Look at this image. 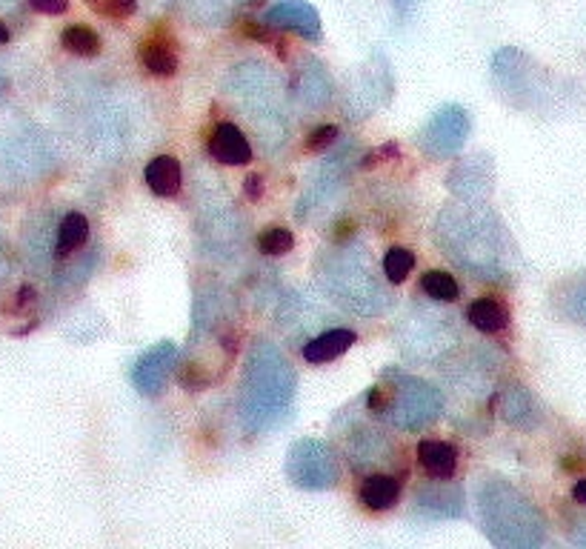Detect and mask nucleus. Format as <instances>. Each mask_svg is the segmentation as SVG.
I'll use <instances>...</instances> for the list:
<instances>
[{
  "mask_svg": "<svg viewBox=\"0 0 586 549\" xmlns=\"http://www.w3.org/2000/svg\"><path fill=\"white\" fill-rule=\"evenodd\" d=\"M209 154L218 163L243 166L252 161V146H249V137L235 123H218L212 137H209Z\"/></svg>",
  "mask_w": 586,
  "mask_h": 549,
  "instance_id": "nucleus-10",
  "label": "nucleus"
},
{
  "mask_svg": "<svg viewBox=\"0 0 586 549\" xmlns=\"http://www.w3.org/2000/svg\"><path fill=\"white\" fill-rule=\"evenodd\" d=\"M241 35H246V37H252V40H260V44H269V32L263 29L260 23H255V21H243L241 23Z\"/></svg>",
  "mask_w": 586,
  "mask_h": 549,
  "instance_id": "nucleus-31",
  "label": "nucleus"
},
{
  "mask_svg": "<svg viewBox=\"0 0 586 549\" xmlns=\"http://www.w3.org/2000/svg\"><path fill=\"white\" fill-rule=\"evenodd\" d=\"M177 366V346L172 341H161L149 352H144L141 358L132 366V384L141 395H161L166 381L172 378Z\"/></svg>",
  "mask_w": 586,
  "mask_h": 549,
  "instance_id": "nucleus-8",
  "label": "nucleus"
},
{
  "mask_svg": "<svg viewBox=\"0 0 586 549\" xmlns=\"http://www.w3.org/2000/svg\"><path fill=\"white\" fill-rule=\"evenodd\" d=\"M417 506L432 518H458L464 512L460 487H424L417 492Z\"/></svg>",
  "mask_w": 586,
  "mask_h": 549,
  "instance_id": "nucleus-16",
  "label": "nucleus"
},
{
  "mask_svg": "<svg viewBox=\"0 0 586 549\" xmlns=\"http://www.w3.org/2000/svg\"><path fill=\"white\" fill-rule=\"evenodd\" d=\"M417 461L432 478H452L458 472V449L446 441H421L417 444Z\"/></svg>",
  "mask_w": 586,
  "mask_h": 549,
  "instance_id": "nucleus-18",
  "label": "nucleus"
},
{
  "mask_svg": "<svg viewBox=\"0 0 586 549\" xmlns=\"http://www.w3.org/2000/svg\"><path fill=\"white\" fill-rule=\"evenodd\" d=\"M572 541L578 546H586V520H578L575 529H572Z\"/></svg>",
  "mask_w": 586,
  "mask_h": 549,
  "instance_id": "nucleus-34",
  "label": "nucleus"
},
{
  "mask_svg": "<svg viewBox=\"0 0 586 549\" xmlns=\"http://www.w3.org/2000/svg\"><path fill=\"white\" fill-rule=\"evenodd\" d=\"M258 249L263 255H272V258H281L286 252L295 249V235H292L286 227H269L258 235Z\"/></svg>",
  "mask_w": 586,
  "mask_h": 549,
  "instance_id": "nucleus-26",
  "label": "nucleus"
},
{
  "mask_svg": "<svg viewBox=\"0 0 586 549\" xmlns=\"http://www.w3.org/2000/svg\"><path fill=\"white\" fill-rule=\"evenodd\" d=\"M89 237V220L83 218L80 212H69L63 220H61V229H58V255H69V252L80 249L87 244Z\"/></svg>",
  "mask_w": 586,
  "mask_h": 549,
  "instance_id": "nucleus-22",
  "label": "nucleus"
},
{
  "mask_svg": "<svg viewBox=\"0 0 586 549\" xmlns=\"http://www.w3.org/2000/svg\"><path fill=\"white\" fill-rule=\"evenodd\" d=\"M243 195H246L249 201H258L260 195H263V178L260 175H249L243 180Z\"/></svg>",
  "mask_w": 586,
  "mask_h": 549,
  "instance_id": "nucleus-32",
  "label": "nucleus"
},
{
  "mask_svg": "<svg viewBox=\"0 0 586 549\" xmlns=\"http://www.w3.org/2000/svg\"><path fill=\"white\" fill-rule=\"evenodd\" d=\"M469 129H472V121L466 115V109L450 104V106H441L435 115L426 121L421 135H417V144H421V149L429 158L446 161L466 144Z\"/></svg>",
  "mask_w": 586,
  "mask_h": 549,
  "instance_id": "nucleus-7",
  "label": "nucleus"
},
{
  "mask_svg": "<svg viewBox=\"0 0 586 549\" xmlns=\"http://www.w3.org/2000/svg\"><path fill=\"white\" fill-rule=\"evenodd\" d=\"M324 284L334 295V301H343L355 312H378L389 304V295L375 284L367 263H360V258H349L346 252H338L334 263L324 270Z\"/></svg>",
  "mask_w": 586,
  "mask_h": 549,
  "instance_id": "nucleus-5",
  "label": "nucleus"
},
{
  "mask_svg": "<svg viewBox=\"0 0 586 549\" xmlns=\"http://www.w3.org/2000/svg\"><path fill=\"white\" fill-rule=\"evenodd\" d=\"M415 270V252L407 246H392L384 255V275L389 284H403Z\"/></svg>",
  "mask_w": 586,
  "mask_h": 549,
  "instance_id": "nucleus-25",
  "label": "nucleus"
},
{
  "mask_svg": "<svg viewBox=\"0 0 586 549\" xmlns=\"http://www.w3.org/2000/svg\"><path fill=\"white\" fill-rule=\"evenodd\" d=\"M295 95L310 106H324L332 97V78L318 61H306L295 75Z\"/></svg>",
  "mask_w": 586,
  "mask_h": 549,
  "instance_id": "nucleus-13",
  "label": "nucleus"
},
{
  "mask_svg": "<svg viewBox=\"0 0 586 549\" xmlns=\"http://www.w3.org/2000/svg\"><path fill=\"white\" fill-rule=\"evenodd\" d=\"M483 532L498 546L535 549L547 541V520L538 506L524 492L515 489L504 478H490L478 492Z\"/></svg>",
  "mask_w": 586,
  "mask_h": 549,
  "instance_id": "nucleus-2",
  "label": "nucleus"
},
{
  "mask_svg": "<svg viewBox=\"0 0 586 549\" xmlns=\"http://www.w3.org/2000/svg\"><path fill=\"white\" fill-rule=\"evenodd\" d=\"M29 6L40 15H63L69 9V0H29Z\"/></svg>",
  "mask_w": 586,
  "mask_h": 549,
  "instance_id": "nucleus-30",
  "label": "nucleus"
},
{
  "mask_svg": "<svg viewBox=\"0 0 586 549\" xmlns=\"http://www.w3.org/2000/svg\"><path fill=\"white\" fill-rule=\"evenodd\" d=\"M61 44L72 54H80V58H95V54L101 52V37H97L89 26H69L61 35Z\"/></svg>",
  "mask_w": 586,
  "mask_h": 549,
  "instance_id": "nucleus-24",
  "label": "nucleus"
},
{
  "mask_svg": "<svg viewBox=\"0 0 586 549\" xmlns=\"http://www.w3.org/2000/svg\"><path fill=\"white\" fill-rule=\"evenodd\" d=\"M135 9H137V0H106V6L101 9L103 15H111V18H129V15H135Z\"/></svg>",
  "mask_w": 586,
  "mask_h": 549,
  "instance_id": "nucleus-29",
  "label": "nucleus"
},
{
  "mask_svg": "<svg viewBox=\"0 0 586 549\" xmlns=\"http://www.w3.org/2000/svg\"><path fill=\"white\" fill-rule=\"evenodd\" d=\"M466 318H469L472 327H475L478 332H486V335L504 332L509 327V309L495 298L475 301L466 309Z\"/></svg>",
  "mask_w": 586,
  "mask_h": 549,
  "instance_id": "nucleus-20",
  "label": "nucleus"
},
{
  "mask_svg": "<svg viewBox=\"0 0 586 549\" xmlns=\"http://www.w3.org/2000/svg\"><path fill=\"white\" fill-rule=\"evenodd\" d=\"M400 498V481L392 475H369L364 484H360V501H364L367 510L372 512H386L392 510Z\"/></svg>",
  "mask_w": 586,
  "mask_h": 549,
  "instance_id": "nucleus-17",
  "label": "nucleus"
},
{
  "mask_svg": "<svg viewBox=\"0 0 586 549\" xmlns=\"http://www.w3.org/2000/svg\"><path fill=\"white\" fill-rule=\"evenodd\" d=\"M295 398V372L284 352L260 341L249 352L243 370L241 418L249 432H260L284 420Z\"/></svg>",
  "mask_w": 586,
  "mask_h": 549,
  "instance_id": "nucleus-1",
  "label": "nucleus"
},
{
  "mask_svg": "<svg viewBox=\"0 0 586 549\" xmlns=\"http://www.w3.org/2000/svg\"><path fill=\"white\" fill-rule=\"evenodd\" d=\"M141 63H144L146 72L155 75V78H169L180 69L177 52L172 49L169 40H163V37L146 40V44L141 46Z\"/></svg>",
  "mask_w": 586,
  "mask_h": 549,
  "instance_id": "nucleus-19",
  "label": "nucleus"
},
{
  "mask_svg": "<svg viewBox=\"0 0 586 549\" xmlns=\"http://www.w3.org/2000/svg\"><path fill=\"white\" fill-rule=\"evenodd\" d=\"M438 237L450 249L446 255H455L472 272L481 278H498L500 272V244H498V223L486 215H466L446 209L438 220Z\"/></svg>",
  "mask_w": 586,
  "mask_h": 549,
  "instance_id": "nucleus-3",
  "label": "nucleus"
},
{
  "mask_svg": "<svg viewBox=\"0 0 586 549\" xmlns=\"http://www.w3.org/2000/svg\"><path fill=\"white\" fill-rule=\"evenodd\" d=\"M500 418L518 429H535L541 424V410L526 387H509L498 395Z\"/></svg>",
  "mask_w": 586,
  "mask_h": 549,
  "instance_id": "nucleus-11",
  "label": "nucleus"
},
{
  "mask_svg": "<svg viewBox=\"0 0 586 549\" xmlns=\"http://www.w3.org/2000/svg\"><path fill=\"white\" fill-rule=\"evenodd\" d=\"M35 301H37L35 287L26 284V287H21V289L15 292V298H12V304L6 306V312H12V315H15V312H23V309H26V306H32Z\"/></svg>",
  "mask_w": 586,
  "mask_h": 549,
  "instance_id": "nucleus-28",
  "label": "nucleus"
},
{
  "mask_svg": "<svg viewBox=\"0 0 586 549\" xmlns=\"http://www.w3.org/2000/svg\"><path fill=\"white\" fill-rule=\"evenodd\" d=\"M415 4H417V0H395V6H398L400 12H409Z\"/></svg>",
  "mask_w": 586,
  "mask_h": 549,
  "instance_id": "nucleus-35",
  "label": "nucleus"
},
{
  "mask_svg": "<svg viewBox=\"0 0 586 549\" xmlns=\"http://www.w3.org/2000/svg\"><path fill=\"white\" fill-rule=\"evenodd\" d=\"M338 137H341L338 126H332V123L318 126V129H312L310 137H306V152H324V149H329Z\"/></svg>",
  "mask_w": 586,
  "mask_h": 549,
  "instance_id": "nucleus-27",
  "label": "nucleus"
},
{
  "mask_svg": "<svg viewBox=\"0 0 586 549\" xmlns=\"http://www.w3.org/2000/svg\"><path fill=\"white\" fill-rule=\"evenodd\" d=\"M267 26H281V29L298 32L306 40L320 37V18L306 0H281L277 6L267 9Z\"/></svg>",
  "mask_w": 586,
  "mask_h": 549,
  "instance_id": "nucleus-9",
  "label": "nucleus"
},
{
  "mask_svg": "<svg viewBox=\"0 0 586 549\" xmlns=\"http://www.w3.org/2000/svg\"><path fill=\"white\" fill-rule=\"evenodd\" d=\"M355 341H358V335L352 329L320 332L318 337H312L310 344H303V361H310V363H329L334 358H341L343 352L352 349Z\"/></svg>",
  "mask_w": 586,
  "mask_h": 549,
  "instance_id": "nucleus-15",
  "label": "nucleus"
},
{
  "mask_svg": "<svg viewBox=\"0 0 586 549\" xmlns=\"http://www.w3.org/2000/svg\"><path fill=\"white\" fill-rule=\"evenodd\" d=\"M286 475L301 489H332L341 481V463L329 444L303 438L289 449Z\"/></svg>",
  "mask_w": 586,
  "mask_h": 549,
  "instance_id": "nucleus-6",
  "label": "nucleus"
},
{
  "mask_svg": "<svg viewBox=\"0 0 586 549\" xmlns=\"http://www.w3.org/2000/svg\"><path fill=\"white\" fill-rule=\"evenodd\" d=\"M384 384L389 387V406L386 415L398 429L417 432L429 424H435L441 410H443V398L441 392L421 381V378L389 370L384 375Z\"/></svg>",
  "mask_w": 586,
  "mask_h": 549,
  "instance_id": "nucleus-4",
  "label": "nucleus"
},
{
  "mask_svg": "<svg viewBox=\"0 0 586 549\" xmlns=\"http://www.w3.org/2000/svg\"><path fill=\"white\" fill-rule=\"evenodd\" d=\"M9 37H12V35H9V29H6L4 23H0V44H9Z\"/></svg>",
  "mask_w": 586,
  "mask_h": 549,
  "instance_id": "nucleus-36",
  "label": "nucleus"
},
{
  "mask_svg": "<svg viewBox=\"0 0 586 549\" xmlns=\"http://www.w3.org/2000/svg\"><path fill=\"white\" fill-rule=\"evenodd\" d=\"M572 501L581 503V506H586V475H583V478H578L575 487H572Z\"/></svg>",
  "mask_w": 586,
  "mask_h": 549,
  "instance_id": "nucleus-33",
  "label": "nucleus"
},
{
  "mask_svg": "<svg viewBox=\"0 0 586 549\" xmlns=\"http://www.w3.org/2000/svg\"><path fill=\"white\" fill-rule=\"evenodd\" d=\"M421 289L429 295L432 301H441V304H455L460 298V287L455 275L443 272V270H429L421 278Z\"/></svg>",
  "mask_w": 586,
  "mask_h": 549,
  "instance_id": "nucleus-23",
  "label": "nucleus"
},
{
  "mask_svg": "<svg viewBox=\"0 0 586 549\" xmlns=\"http://www.w3.org/2000/svg\"><path fill=\"white\" fill-rule=\"evenodd\" d=\"M450 187H455V192L466 201H475V198H483V195H490L492 192L490 161H483V158L464 161L455 169V175H450Z\"/></svg>",
  "mask_w": 586,
  "mask_h": 549,
  "instance_id": "nucleus-12",
  "label": "nucleus"
},
{
  "mask_svg": "<svg viewBox=\"0 0 586 549\" xmlns=\"http://www.w3.org/2000/svg\"><path fill=\"white\" fill-rule=\"evenodd\" d=\"M146 187L152 189V195L158 198H172V195L180 192V183H184V172H180V161L172 158V154H158L146 163Z\"/></svg>",
  "mask_w": 586,
  "mask_h": 549,
  "instance_id": "nucleus-14",
  "label": "nucleus"
},
{
  "mask_svg": "<svg viewBox=\"0 0 586 549\" xmlns=\"http://www.w3.org/2000/svg\"><path fill=\"white\" fill-rule=\"evenodd\" d=\"M557 306H561V312L586 327V272L569 278L566 284L561 287V295H557Z\"/></svg>",
  "mask_w": 586,
  "mask_h": 549,
  "instance_id": "nucleus-21",
  "label": "nucleus"
}]
</instances>
